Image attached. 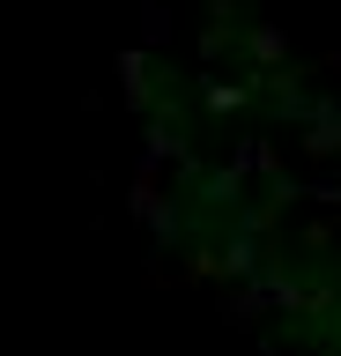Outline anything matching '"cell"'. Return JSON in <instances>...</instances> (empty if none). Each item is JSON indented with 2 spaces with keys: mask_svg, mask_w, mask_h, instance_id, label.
<instances>
[{
  "mask_svg": "<svg viewBox=\"0 0 341 356\" xmlns=\"http://www.w3.org/2000/svg\"><path fill=\"white\" fill-rule=\"evenodd\" d=\"M304 149H312V156H341V104H334V97H319V111H312V134H304Z\"/></svg>",
  "mask_w": 341,
  "mask_h": 356,
  "instance_id": "cell-1",
  "label": "cell"
},
{
  "mask_svg": "<svg viewBox=\"0 0 341 356\" xmlns=\"http://www.w3.org/2000/svg\"><path fill=\"white\" fill-rule=\"evenodd\" d=\"M267 305H274V289H267V282H252V275H245V289H238V297H230L223 312H230V327H252V319H260Z\"/></svg>",
  "mask_w": 341,
  "mask_h": 356,
  "instance_id": "cell-2",
  "label": "cell"
},
{
  "mask_svg": "<svg viewBox=\"0 0 341 356\" xmlns=\"http://www.w3.org/2000/svg\"><path fill=\"white\" fill-rule=\"evenodd\" d=\"M119 97L149 104V52H119Z\"/></svg>",
  "mask_w": 341,
  "mask_h": 356,
  "instance_id": "cell-3",
  "label": "cell"
},
{
  "mask_svg": "<svg viewBox=\"0 0 341 356\" xmlns=\"http://www.w3.org/2000/svg\"><path fill=\"white\" fill-rule=\"evenodd\" d=\"M238 178H245L238 163H223V171H201V193L215 200V208H230V200H238Z\"/></svg>",
  "mask_w": 341,
  "mask_h": 356,
  "instance_id": "cell-4",
  "label": "cell"
},
{
  "mask_svg": "<svg viewBox=\"0 0 341 356\" xmlns=\"http://www.w3.org/2000/svg\"><path fill=\"white\" fill-rule=\"evenodd\" d=\"M267 289H274V305H282V312H304V305H312V289L290 282V275H267Z\"/></svg>",
  "mask_w": 341,
  "mask_h": 356,
  "instance_id": "cell-5",
  "label": "cell"
},
{
  "mask_svg": "<svg viewBox=\"0 0 341 356\" xmlns=\"http://www.w3.org/2000/svg\"><path fill=\"white\" fill-rule=\"evenodd\" d=\"M245 97H252L245 82H215V89H208V111H238V104H245Z\"/></svg>",
  "mask_w": 341,
  "mask_h": 356,
  "instance_id": "cell-6",
  "label": "cell"
},
{
  "mask_svg": "<svg viewBox=\"0 0 341 356\" xmlns=\"http://www.w3.org/2000/svg\"><path fill=\"white\" fill-rule=\"evenodd\" d=\"M252 60H282V30H274V22L252 30Z\"/></svg>",
  "mask_w": 341,
  "mask_h": 356,
  "instance_id": "cell-7",
  "label": "cell"
},
{
  "mask_svg": "<svg viewBox=\"0 0 341 356\" xmlns=\"http://www.w3.org/2000/svg\"><path fill=\"white\" fill-rule=\"evenodd\" d=\"M141 22H149V44L171 38V22H163V0H141Z\"/></svg>",
  "mask_w": 341,
  "mask_h": 356,
  "instance_id": "cell-8",
  "label": "cell"
},
{
  "mask_svg": "<svg viewBox=\"0 0 341 356\" xmlns=\"http://www.w3.org/2000/svg\"><path fill=\"white\" fill-rule=\"evenodd\" d=\"M260 356H282V349H274V341H260Z\"/></svg>",
  "mask_w": 341,
  "mask_h": 356,
  "instance_id": "cell-9",
  "label": "cell"
},
{
  "mask_svg": "<svg viewBox=\"0 0 341 356\" xmlns=\"http://www.w3.org/2000/svg\"><path fill=\"white\" fill-rule=\"evenodd\" d=\"M334 327H341V312H334Z\"/></svg>",
  "mask_w": 341,
  "mask_h": 356,
  "instance_id": "cell-10",
  "label": "cell"
},
{
  "mask_svg": "<svg viewBox=\"0 0 341 356\" xmlns=\"http://www.w3.org/2000/svg\"><path fill=\"white\" fill-rule=\"evenodd\" d=\"M334 67H341V52H334Z\"/></svg>",
  "mask_w": 341,
  "mask_h": 356,
  "instance_id": "cell-11",
  "label": "cell"
}]
</instances>
